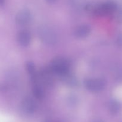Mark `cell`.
Returning <instances> with one entry per match:
<instances>
[{
    "instance_id": "cell-7",
    "label": "cell",
    "mask_w": 122,
    "mask_h": 122,
    "mask_svg": "<svg viewBox=\"0 0 122 122\" xmlns=\"http://www.w3.org/2000/svg\"><path fill=\"white\" fill-rule=\"evenodd\" d=\"M32 39L30 33L27 30H23L20 31L17 35V41L20 45L23 46H27L30 44Z\"/></svg>"
},
{
    "instance_id": "cell-4",
    "label": "cell",
    "mask_w": 122,
    "mask_h": 122,
    "mask_svg": "<svg viewBox=\"0 0 122 122\" xmlns=\"http://www.w3.org/2000/svg\"><path fill=\"white\" fill-rule=\"evenodd\" d=\"M116 9V5L114 3L107 2L100 5L92 9L93 13L96 16H102L114 12Z\"/></svg>"
},
{
    "instance_id": "cell-6",
    "label": "cell",
    "mask_w": 122,
    "mask_h": 122,
    "mask_svg": "<svg viewBox=\"0 0 122 122\" xmlns=\"http://www.w3.org/2000/svg\"><path fill=\"white\" fill-rule=\"evenodd\" d=\"M32 19L30 12L27 10H23L18 13L15 17V21L20 26H25L29 23Z\"/></svg>"
},
{
    "instance_id": "cell-2",
    "label": "cell",
    "mask_w": 122,
    "mask_h": 122,
    "mask_svg": "<svg viewBox=\"0 0 122 122\" xmlns=\"http://www.w3.org/2000/svg\"><path fill=\"white\" fill-rule=\"evenodd\" d=\"M39 36L43 42L53 45L57 41V36L54 31L48 26H42L39 30Z\"/></svg>"
},
{
    "instance_id": "cell-9",
    "label": "cell",
    "mask_w": 122,
    "mask_h": 122,
    "mask_svg": "<svg viewBox=\"0 0 122 122\" xmlns=\"http://www.w3.org/2000/svg\"><path fill=\"white\" fill-rule=\"evenodd\" d=\"M63 76H64L63 81H64V83L67 84V85L71 87H75L77 85V81L73 75H70L67 73L63 75Z\"/></svg>"
},
{
    "instance_id": "cell-8",
    "label": "cell",
    "mask_w": 122,
    "mask_h": 122,
    "mask_svg": "<svg viewBox=\"0 0 122 122\" xmlns=\"http://www.w3.org/2000/svg\"><path fill=\"white\" fill-rule=\"evenodd\" d=\"M91 32V28L88 25L79 26L75 30V36L76 38H83L88 36Z\"/></svg>"
},
{
    "instance_id": "cell-11",
    "label": "cell",
    "mask_w": 122,
    "mask_h": 122,
    "mask_svg": "<svg viewBox=\"0 0 122 122\" xmlns=\"http://www.w3.org/2000/svg\"><path fill=\"white\" fill-rule=\"evenodd\" d=\"M33 95L36 98L38 99H41L44 96V92L42 89L38 86H36L33 88Z\"/></svg>"
},
{
    "instance_id": "cell-13",
    "label": "cell",
    "mask_w": 122,
    "mask_h": 122,
    "mask_svg": "<svg viewBox=\"0 0 122 122\" xmlns=\"http://www.w3.org/2000/svg\"><path fill=\"white\" fill-rule=\"evenodd\" d=\"M69 101H70V102H71V104H75V103H76V102H77V98H76L75 97H71L70 98V99H69Z\"/></svg>"
},
{
    "instance_id": "cell-1",
    "label": "cell",
    "mask_w": 122,
    "mask_h": 122,
    "mask_svg": "<svg viewBox=\"0 0 122 122\" xmlns=\"http://www.w3.org/2000/svg\"><path fill=\"white\" fill-rule=\"evenodd\" d=\"M69 69L70 63L65 58H57L51 63V70L57 75L63 76L69 73Z\"/></svg>"
},
{
    "instance_id": "cell-15",
    "label": "cell",
    "mask_w": 122,
    "mask_h": 122,
    "mask_svg": "<svg viewBox=\"0 0 122 122\" xmlns=\"http://www.w3.org/2000/svg\"><path fill=\"white\" fill-rule=\"evenodd\" d=\"M5 0H0V5H2L4 3Z\"/></svg>"
},
{
    "instance_id": "cell-5",
    "label": "cell",
    "mask_w": 122,
    "mask_h": 122,
    "mask_svg": "<svg viewBox=\"0 0 122 122\" xmlns=\"http://www.w3.org/2000/svg\"><path fill=\"white\" fill-rule=\"evenodd\" d=\"M21 109L27 114H32L36 111L37 105L35 101L30 97H26L21 102Z\"/></svg>"
},
{
    "instance_id": "cell-3",
    "label": "cell",
    "mask_w": 122,
    "mask_h": 122,
    "mask_svg": "<svg viewBox=\"0 0 122 122\" xmlns=\"http://www.w3.org/2000/svg\"><path fill=\"white\" fill-rule=\"evenodd\" d=\"M84 85L88 91L93 92H97L104 89L105 82L101 79L91 78L86 79L84 82Z\"/></svg>"
},
{
    "instance_id": "cell-16",
    "label": "cell",
    "mask_w": 122,
    "mask_h": 122,
    "mask_svg": "<svg viewBox=\"0 0 122 122\" xmlns=\"http://www.w3.org/2000/svg\"><path fill=\"white\" fill-rule=\"evenodd\" d=\"M94 122H103L102 120H95Z\"/></svg>"
},
{
    "instance_id": "cell-14",
    "label": "cell",
    "mask_w": 122,
    "mask_h": 122,
    "mask_svg": "<svg viewBox=\"0 0 122 122\" xmlns=\"http://www.w3.org/2000/svg\"><path fill=\"white\" fill-rule=\"evenodd\" d=\"M47 2H48L49 3H54V2H56L57 0H46Z\"/></svg>"
},
{
    "instance_id": "cell-12",
    "label": "cell",
    "mask_w": 122,
    "mask_h": 122,
    "mask_svg": "<svg viewBox=\"0 0 122 122\" xmlns=\"http://www.w3.org/2000/svg\"><path fill=\"white\" fill-rule=\"evenodd\" d=\"M26 69H27V71L30 74H33L35 70V66L33 65V63L32 62H29L26 66Z\"/></svg>"
},
{
    "instance_id": "cell-10",
    "label": "cell",
    "mask_w": 122,
    "mask_h": 122,
    "mask_svg": "<svg viewBox=\"0 0 122 122\" xmlns=\"http://www.w3.org/2000/svg\"><path fill=\"white\" fill-rule=\"evenodd\" d=\"M120 105L117 101H112L110 102L109 109L113 114H116L120 110Z\"/></svg>"
}]
</instances>
